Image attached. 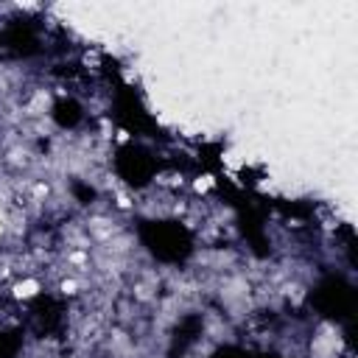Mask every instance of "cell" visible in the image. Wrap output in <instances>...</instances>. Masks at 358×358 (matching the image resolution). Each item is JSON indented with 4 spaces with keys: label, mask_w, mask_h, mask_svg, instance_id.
I'll use <instances>...</instances> for the list:
<instances>
[{
    "label": "cell",
    "mask_w": 358,
    "mask_h": 358,
    "mask_svg": "<svg viewBox=\"0 0 358 358\" xmlns=\"http://www.w3.org/2000/svg\"><path fill=\"white\" fill-rule=\"evenodd\" d=\"M39 294H42V282L34 274H22V280H17L11 285V299L14 302H28V299H36Z\"/></svg>",
    "instance_id": "obj_1"
},
{
    "label": "cell",
    "mask_w": 358,
    "mask_h": 358,
    "mask_svg": "<svg viewBox=\"0 0 358 358\" xmlns=\"http://www.w3.org/2000/svg\"><path fill=\"white\" fill-rule=\"evenodd\" d=\"M213 185H215V179H213L210 173H204V176H199V179L193 182V190H196V193H207Z\"/></svg>",
    "instance_id": "obj_2"
}]
</instances>
